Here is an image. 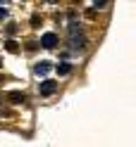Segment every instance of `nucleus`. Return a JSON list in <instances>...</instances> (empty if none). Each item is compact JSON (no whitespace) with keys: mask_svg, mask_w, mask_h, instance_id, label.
<instances>
[{"mask_svg":"<svg viewBox=\"0 0 136 147\" xmlns=\"http://www.w3.org/2000/svg\"><path fill=\"white\" fill-rule=\"evenodd\" d=\"M55 90H57V83H55V81H43V83L38 86V93H41V95H53Z\"/></svg>","mask_w":136,"mask_h":147,"instance_id":"f257e3e1","label":"nucleus"},{"mask_svg":"<svg viewBox=\"0 0 136 147\" xmlns=\"http://www.w3.org/2000/svg\"><path fill=\"white\" fill-rule=\"evenodd\" d=\"M41 45H43V48H55V45H57V36L55 33H45L43 36V38H41Z\"/></svg>","mask_w":136,"mask_h":147,"instance_id":"f03ea898","label":"nucleus"},{"mask_svg":"<svg viewBox=\"0 0 136 147\" xmlns=\"http://www.w3.org/2000/svg\"><path fill=\"white\" fill-rule=\"evenodd\" d=\"M33 71L38 74V76H45V74L50 71V62H38V64L33 67Z\"/></svg>","mask_w":136,"mask_h":147,"instance_id":"7ed1b4c3","label":"nucleus"},{"mask_svg":"<svg viewBox=\"0 0 136 147\" xmlns=\"http://www.w3.org/2000/svg\"><path fill=\"white\" fill-rule=\"evenodd\" d=\"M55 69H57V74H60V76H67V74L72 71V64H67V62H60Z\"/></svg>","mask_w":136,"mask_h":147,"instance_id":"20e7f679","label":"nucleus"},{"mask_svg":"<svg viewBox=\"0 0 136 147\" xmlns=\"http://www.w3.org/2000/svg\"><path fill=\"white\" fill-rule=\"evenodd\" d=\"M72 50H81V48H84V38H77V36H72Z\"/></svg>","mask_w":136,"mask_h":147,"instance_id":"39448f33","label":"nucleus"},{"mask_svg":"<svg viewBox=\"0 0 136 147\" xmlns=\"http://www.w3.org/2000/svg\"><path fill=\"white\" fill-rule=\"evenodd\" d=\"M7 97H10V100H12L14 105H19V102H24V93H10Z\"/></svg>","mask_w":136,"mask_h":147,"instance_id":"423d86ee","label":"nucleus"},{"mask_svg":"<svg viewBox=\"0 0 136 147\" xmlns=\"http://www.w3.org/2000/svg\"><path fill=\"white\" fill-rule=\"evenodd\" d=\"M7 50H10V52H17V43H14V40H7Z\"/></svg>","mask_w":136,"mask_h":147,"instance_id":"0eeeda50","label":"nucleus"}]
</instances>
